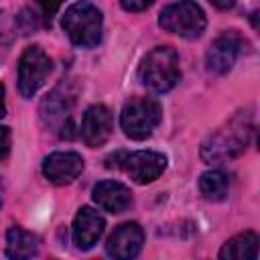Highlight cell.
<instances>
[{
  "label": "cell",
  "mask_w": 260,
  "mask_h": 260,
  "mask_svg": "<svg viewBox=\"0 0 260 260\" xmlns=\"http://www.w3.org/2000/svg\"><path fill=\"white\" fill-rule=\"evenodd\" d=\"M104 228H106V221L104 217L91 209V207H81L73 219V228H71V238H73V244L79 248V250H89L98 244L100 236L104 234Z\"/></svg>",
  "instance_id": "4fadbf2b"
},
{
  "label": "cell",
  "mask_w": 260,
  "mask_h": 260,
  "mask_svg": "<svg viewBox=\"0 0 260 260\" xmlns=\"http://www.w3.org/2000/svg\"><path fill=\"white\" fill-rule=\"evenodd\" d=\"M83 171V158L77 152H53L43 160V175L55 185L73 183Z\"/></svg>",
  "instance_id": "7c38bea8"
},
{
  "label": "cell",
  "mask_w": 260,
  "mask_h": 260,
  "mask_svg": "<svg viewBox=\"0 0 260 260\" xmlns=\"http://www.w3.org/2000/svg\"><path fill=\"white\" fill-rule=\"evenodd\" d=\"M91 195L93 201L110 213H122L132 205V193L120 181H100L93 187Z\"/></svg>",
  "instance_id": "5bb4252c"
},
{
  "label": "cell",
  "mask_w": 260,
  "mask_h": 260,
  "mask_svg": "<svg viewBox=\"0 0 260 260\" xmlns=\"http://www.w3.org/2000/svg\"><path fill=\"white\" fill-rule=\"evenodd\" d=\"M230 183L232 181L225 171L213 169L199 177V191L209 201H221V199H225V195L230 191Z\"/></svg>",
  "instance_id": "e0dca14e"
},
{
  "label": "cell",
  "mask_w": 260,
  "mask_h": 260,
  "mask_svg": "<svg viewBox=\"0 0 260 260\" xmlns=\"http://www.w3.org/2000/svg\"><path fill=\"white\" fill-rule=\"evenodd\" d=\"M112 167H120L134 183L138 185H146V183H152L156 181L165 169H167V158L160 154V152H154V150H136V152H118Z\"/></svg>",
  "instance_id": "52a82bcc"
},
{
  "label": "cell",
  "mask_w": 260,
  "mask_h": 260,
  "mask_svg": "<svg viewBox=\"0 0 260 260\" xmlns=\"http://www.w3.org/2000/svg\"><path fill=\"white\" fill-rule=\"evenodd\" d=\"M215 8H219V10H230V8H234V4H236V0H209Z\"/></svg>",
  "instance_id": "7402d4cb"
},
{
  "label": "cell",
  "mask_w": 260,
  "mask_h": 260,
  "mask_svg": "<svg viewBox=\"0 0 260 260\" xmlns=\"http://www.w3.org/2000/svg\"><path fill=\"white\" fill-rule=\"evenodd\" d=\"M61 26L73 45L83 49L95 47L102 39V12L91 2H75L65 10Z\"/></svg>",
  "instance_id": "3957f363"
},
{
  "label": "cell",
  "mask_w": 260,
  "mask_h": 260,
  "mask_svg": "<svg viewBox=\"0 0 260 260\" xmlns=\"http://www.w3.org/2000/svg\"><path fill=\"white\" fill-rule=\"evenodd\" d=\"M112 130H114V118L106 106L95 104L85 110L81 118V138L87 146L91 148L102 146L112 136Z\"/></svg>",
  "instance_id": "30bf717a"
},
{
  "label": "cell",
  "mask_w": 260,
  "mask_h": 260,
  "mask_svg": "<svg viewBox=\"0 0 260 260\" xmlns=\"http://www.w3.org/2000/svg\"><path fill=\"white\" fill-rule=\"evenodd\" d=\"M142 244H144L142 228L136 221H126L112 232L106 244V252L112 258L128 260V258H134L142 250Z\"/></svg>",
  "instance_id": "8fae6325"
},
{
  "label": "cell",
  "mask_w": 260,
  "mask_h": 260,
  "mask_svg": "<svg viewBox=\"0 0 260 260\" xmlns=\"http://www.w3.org/2000/svg\"><path fill=\"white\" fill-rule=\"evenodd\" d=\"M254 132V118L248 110L238 112L228 124L211 132L201 144V158L205 162H225L240 156Z\"/></svg>",
  "instance_id": "6da1fadb"
},
{
  "label": "cell",
  "mask_w": 260,
  "mask_h": 260,
  "mask_svg": "<svg viewBox=\"0 0 260 260\" xmlns=\"http://www.w3.org/2000/svg\"><path fill=\"white\" fill-rule=\"evenodd\" d=\"M39 2V8H41V18L45 20V24H51V18L57 14V10L61 8L63 0H37Z\"/></svg>",
  "instance_id": "d6986e66"
},
{
  "label": "cell",
  "mask_w": 260,
  "mask_h": 260,
  "mask_svg": "<svg viewBox=\"0 0 260 260\" xmlns=\"http://www.w3.org/2000/svg\"><path fill=\"white\" fill-rule=\"evenodd\" d=\"M181 77L179 55L171 47H154L138 67V79L144 87L165 93L177 85Z\"/></svg>",
  "instance_id": "7a4b0ae2"
},
{
  "label": "cell",
  "mask_w": 260,
  "mask_h": 260,
  "mask_svg": "<svg viewBox=\"0 0 260 260\" xmlns=\"http://www.w3.org/2000/svg\"><path fill=\"white\" fill-rule=\"evenodd\" d=\"M258 244H260V240L254 232L238 234L223 244V248L219 250V258L221 260H225V258L228 260H256Z\"/></svg>",
  "instance_id": "2e32d148"
},
{
  "label": "cell",
  "mask_w": 260,
  "mask_h": 260,
  "mask_svg": "<svg viewBox=\"0 0 260 260\" xmlns=\"http://www.w3.org/2000/svg\"><path fill=\"white\" fill-rule=\"evenodd\" d=\"M39 254V238L30 232L12 225L6 232V256L8 258H32Z\"/></svg>",
  "instance_id": "9a60e30c"
},
{
  "label": "cell",
  "mask_w": 260,
  "mask_h": 260,
  "mask_svg": "<svg viewBox=\"0 0 260 260\" xmlns=\"http://www.w3.org/2000/svg\"><path fill=\"white\" fill-rule=\"evenodd\" d=\"M162 120V108L154 98H132L124 104L120 126L132 140L148 138Z\"/></svg>",
  "instance_id": "277c9868"
},
{
  "label": "cell",
  "mask_w": 260,
  "mask_h": 260,
  "mask_svg": "<svg viewBox=\"0 0 260 260\" xmlns=\"http://www.w3.org/2000/svg\"><path fill=\"white\" fill-rule=\"evenodd\" d=\"M158 24L173 35H179L183 39H197L207 24L205 12L199 4L193 0H177L162 8L158 16Z\"/></svg>",
  "instance_id": "5b68a950"
},
{
  "label": "cell",
  "mask_w": 260,
  "mask_h": 260,
  "mask_svg": "<svg viewBox=\"0 0 260 260\" xmlns=\"http://www.w3.org/2000/svg\"><path fill=\"white\" fill-rule=\"evenodd\" d=\"M240 51H242V39H240V35H236V32H223L221 37H217L211 43V47H209V51L205 55L207 71L217 73V75L228 73L236 65V61L240 57Z\"/></svg>",
  "instance_id": "9c48e42d"
},
{
  "label": "cell",
  "mask_w": 260,
  "mask_h": 260,
  "mask_svg": "<svg viewBox=\"0 0 260 260\" xmlns=\"http://www.w3.org/2000/svg\"><path fill=\"white\" fill-rule=\"evenodd\" d=\"M6 116V102H4V85L0 83V118Z\"/></svg>",
  "instance_id": "603a6c76"
},
{
  "label": "cell",
  "mask_w": 260,
  "mask_h": 260,
  "mask_svg": "<svg viewBox=\"0 0 260 260\" xmlns=\"http://www.w3.org/2000/svg\"><path fill=\"white\" fill-rule=\"evenodd\" d=\"M10 128L8 126H0V160H4L10 152Z\"/></svg>",
  "instance_id": "ffe728a7"
},
{
  "label": "cell",
  "mask_w": 260,
  "mask_h": 260,
  "mask_svg": "<svg viewBox=\"0 0 260 260\" xmlns=\"http://www.w3.org/2000/svg\"><path fill=\"white\" fill-rule=\"evenodd\" d=\"M154 0H120V6L128 12H140L144 8H148Z\"/></svg>",
  "instance_id": "44dd1931"
},
{
  "label": "cell",
  "mask_w": 260,
  "mask_h": 260,
  "mask_svg": "<svg viewBox=\"0 0 260 260\" xmlns=\"http://www.w3.org/2000/svg\"><path fill=\"white\" fill-rule=\"evenodd\" d=\"M18 28L22 30V35H30L37 26H39V20H41V14L32 12L30 8H24L20 14H18Z\"/></svg>",
  "instance_id": "ac0fdd59"
},
{
  "label": "cell",
  "mask_w": 260,
  "mask_h": 260,
  "mask_svg": "<svg viewBox=\"0 0 260 260\" xmlns=\"http://www.w3.org/2000/svg\"><path fill=\"white\" fill-rule=\"evenodd\" d=\"M75 106V89L69 81L59 83L41 104V120L47 128L69 136L71 132V112Z\"/></svg>",
  "instance_id": "8992f818"
},
{
  "label": "cell",
  "mask_w": 260,
  "mask_h": 260,
  "mask_svg": "<svg viewBox=\"0 0 260 260\" xmlns=\"http://www.w3.org/2000/svg\"><path fill=\"white\" fill-rule=\"evenodd\" d=\"M51 73V59L49 55L32 45L26 47L18 61V89L24 98H32L45 83L47 75Z\"/></svg>",
  "instance_id": "ba28073f"
}]
</instances>
